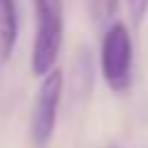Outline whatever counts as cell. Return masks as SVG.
Here are the masks:
<instances>
[{
    "label": "cell",
    "instance_id": "cell-1",
    "mask_svg": "<svg viewBox=\"0 0 148 148\" xmlns=\"http://www.w3.org/2000/svg\"><path fill=\"white\" fill-rule=\"evenodd\" d=\"M35 5V45L30 69L35 77H45L54 69L64 42V3L62 0H32Z\"/></svg>",
    "mask_w": 148,
    "mask_h": 148
},
{
    "label": "cell",
    "instance_id": "cell-2",
    "mask_svg": "<svg viewBox=\"0 0 148 148\" xmlns=\"http://www.w3.org/2000/svg\"><path fill=\"white\" fill-rule=\"evenodd\" d=\"M101 74L114 94H126L133 84V40L123 22H111L101 37Z\"/></svg>",
    "mask_w": 148,
    "mask_h": 148
},
{
    "label": "cell",
    "instance_id": "cell-3",
    "mask_svg": "<svg viewBox=\"0 0 148 148\" xmlns=\"http://www.w3.org/2000/svg\"><path fill=\"white\" fill-rule=\"evenodd\" d=\"M40 79L42 82H40L30 114V141L35 148H47V143L54 136V128H57V111L64 91V77L54 67Z\"/></svg>",
    "mask_w": 148,
    "mask_h": 148
},
{
    "label": "cell",
    "instance_id": "cell-4",
    "mask_svg": "<svg viewBox=\"0 0 148 148\" xmlns=\"http://www.w3.org/2000/svg\"><path fill=\"white\" fill-rule=\"evenodd\" d=\"M17 42V8L15 0H0V64L10 59Z\"/></svg>",
    "mask_w": 148,
    "mask_h": 148
},
{
    "label": "cell",
    "instance_id": "cell-5",
    "mask_svg": "<svg viewBox=\"0 0 148 148\" xmlns=\"http://www.w3.org/2000/svg\"><path fill=\"white\" fill-rule=\"evenodd\" d=\"M74 89L79 91V96H86L91 91V84H94V67H91V57L86 49H79V57L74 62Z\"/></svg>",
    "mask_w": 148,
    "mask_h": 148
},
{
    "label": "cell",
    "instance_id": "cell-6",
    "mask_svg": "<svg viewBox=\"0 0 148 148\" xmlns=\"http://www.w3.org/2000/svg\"><path fill=\"white\" fill-rule=\"evenodd\" d=\"M119 8V0H94V10L99 20H109Z\"/></svg>",
    "mask_w": 148,
    "mask_h": 148
},
{
    "label": "cell",
    "instance_id": "cell-7",
    "mask_svg": "<svg viewBox=\"0 0 148 148\" xmlns=\"http://www.w3.org/2000/svg\"><path fill=\"white\" fill-rule=\"evenodd\" d=\"M126 3H128V12H131L133 22H136V25H141L143 15L148 12V0H126Z\"/></svg>",
    "mask_w": 148,
    "mask_h": 148
}]
</instances>
